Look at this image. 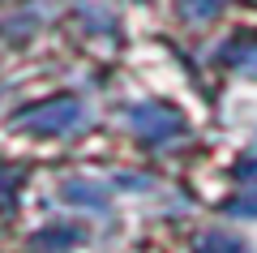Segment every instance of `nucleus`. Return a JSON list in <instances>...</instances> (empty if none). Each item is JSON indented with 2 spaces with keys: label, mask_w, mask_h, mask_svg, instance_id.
Wrapping results in <instances>:
<instances>
[{
  "label": "nucleus",
  "mask_w": 257,
  "mask_h": 253,
  "mask_svg": "<svg viewBox=\"0 0 257 253\" xmlns=\"http://www.w3.org/2000/svg\"><path fill=\"white\" fill-rule=\"evenodd\" d=\"M86 120V108L73 99V95H60V99H43L35 103V108H22L18 116H13V125L26 129V133H69V129H77Z\"/></svg>",
  "instance_id": "nucleus-1"
},
{
  "label": "nucleus",
  "mask_w": 257,
  "mask_h": 253,
  "mask_svg": "<svg viewBox=\"0 0 257 253\" xmlns=\"http://www.w3.org/2000/svg\"><path fill=\"white\" fill-rule=\"evenodd\" d=\"M128 125H133V133L142 137V142H155V146H163V142H172V137H180L184 129V116L176 108H167V103H138V108L128 112Z\"/></svg>",
  "instance_id": "nucleus-2"
},
{
  "label": "nucleus",
  "mask_w": 257,
  "mask_h": 253,
  "mask_svg": "<svg viewBox=\"0 0 257 253\" xmlns=\"http://www.w3.org/2000/svg\"><path fill=\"white\" fill-rule=\"evenodd\" d=\"M64 198L69 202H77V206H94V210H103V189H94V185H64Z\"/></svg>",
  "instance_id": "nucleus-4"
},
{
  "label": "nucleus",
  "mask_w": 257,
  "mask_h": 253,
  "mask_svg": "<svg viewBox=\"0 0 257 253\" xmlns=\"http://www.w3.org/2000/svg\"><path fill=\"white\" fill-rule=\"evenodd\" d=\"M227 215H240V219H257V198H231V202H227Z\"/></svg>",
  "instance_id": "nucleus-9"
},
{
  "label": "nucleus",
  "mask_w": 257,
  "mask_h": 253,
  "mask_svg": "<svg viewBox=\"0 0 257 253\" xmlns=\"http://www.w3.org/2000/svg\"><path fill=\"white\" fill-rule=\"evenodd\" d=\"M236 176H240V181H257V142L236 159Z\"/></svg>",
  "instance_id": "nucleus-8"
},
{
  "label": "nucleus",
  "mask_w": 257,
  "mask_h": 253,
  "mask_svg": "<svg viewBox=\"0 0 257 253\" xmlns=\"http://www.w3.org/2000/svg\"><path fill=\"white\" fill-rule=\"evenodd\" d=\"M180 13L184 18H214V13H219V0H180Z\"/></svg>",
  "instance_id": "nucleus-7"
},
{
  "label": "nucleus",
  "mask_w": 257,
  "mask_h": 253,
  "mask_svg": "<svg viewBox=\"0 0 257 253\" xmlns=\"http://www.w3.org/2000/svg\"><path fill=\"white\" fill-rule=\"evenodd\" d=\"M193 253H244V240H236L227 232H206L202 240L193 244Z\"/></svg>",
  "instance_id": "nucleus-3"
},
{
  "label": "nucleus",
  "mask_w": 257,
  "mask_h": 253,
  "mask_svg": "<svg viewBox=\"0 0 257 253\" xmlns=\"http://www.w3.org/2000/svg\"><path fill=\"white\" fill-rule=\"evenodd\" d=\"M39 244L43 249H69V244H77V232L73 227H52V232L39 236Z\"/></svg>",
  "instance_id": "nucleus-6"
},
{
  "label": "nucleus",
  "mask_w": 257,
  "mask_h": 253,
  "mask_svg": "<svg viewBox=\"0 0 257 253\" xmlns=\"http://www.w3.org/2000/svg\"><path fill=\"white\" fill-rule=\"evenodd\" d=\"M18 185H22V172H13V167H5L0 163V210H9L13 198H18Z\"/></svg>",
  "instance_id": "nucleus-5"
}]
</instances>
